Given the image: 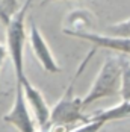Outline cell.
<instances>
[{
	"instance_id": "obj_15",
	"label": "cell",
	"mask_w": 130,
	"mask_h": 132,
	"mask_svg": "<svg viewBox=\"0 0 130 132\" xmlns=\"http://www.w3.org/2000/svg\"><path fill=\"white\" fill-rule=\"evenodd\" d=\"M38 132H58L54 128H50V129H39Z\"/></svg>"
},
{
	"instance_id": "obj_11",
	"label": "cell",
	"mask_w": 130,
	"mask_h": 132,
	"mask_svg": "<svg viewBox=\"0 0 130 132\" xmlns=\"http://www.w3.org/2000/svg\"><path fill=\"white\" fill-rule=\"evenodd\" d=\"M106 123L103 121H98V120H89L86 117V121H82L74 126V129H67L64 132H98L101 128H103Z\"/></svg>"
},
{
	"instance_id": "obj_4",
	"label": "cell",
	"mask_w": 130,
	"mask_h": 132,
	"mask_svg": "<svg viewBox=\"0 0 130 132\" xmlns=\"http://www.w3.org/2000/svg\"><path fill=\"white\" fill-rule=\"evenodd\" d=\"M3 121L12 125L18 132H38L35 128L36 121L32 117L30 108L27 105V100L23 93V87L18 82H17V88H15L12 108L3 116Z\"/></svg>"
},
{
	"instance_id": "obj_5",
	"label": "cell",
	"mask_w": 130,
	"mask_h": 132,
	"mask_svg": "<svg viewBox=\"0 0 130 132\" xmlns=\"http://www.w3.org/2000/svg\"><path fill=\"white\" fill-rule=\"evenodd\" d=\"M64 34L88 41L97 49H107V50H114L123 55H130V37L101 35V34L88 32L83 29H64Z\"/></svg>"
},
{
	"instance_id": "obj_9",
	"label": "cell",
	"mask_w": 130,
	"mask_h": 132,
	"mask_svg": "<svg viewBox=\"0 0 130 132\" xmlns=\"http://www.w3.org/2000/svg\"><path fill=\"white\" fill-rule=\"evenodd\" d=\"M119 97L121 100H130V61L121 56V82H119Z\"/></svg>"
},
{
	"instance_id": "obj_14",
	"label": "cell",
	"mask_w": 130,
	"mask_h": 132,
	"mask_svg": "<svg viewBox=\"0 0 130 132\" xmlns=\"http://www.w3.org/2000/svg\"><path fill=\"white\" fill-rule=\"evenodd\" d=\"M53 2H59V0H42L39 5H41V6H44V5H47V3H53Z\"/></svg>"
},
{
	"instance_id": "obj_2",
	"label": "cell",
	"mask_w": 130,
	"mask_h": 132,
	"mask_svg": "<svg viewBox=\"0 0 130 132\" xmlns=\"http://www.w3.org/2000/svg\"><path fill=\"white\" fill-rule=\"evenodd\" d=\"M32 2L33 0H26L24 5L20 6V9L11 18V21L5 26L6 27V50H8V56L12 61L17 82L26 78V71H24V44L27 40L26 17Z\"/></svg>"
},
{
	"instance_id": "obj_12",
	"label": "cell",
	"mask_w": 130,
	"mask_h": 132,
	"mask_svg": "<svg viewBox=\"0 0 130 132\" xmlns=\"http://www.w3.org/2000/svg\"><path fill=\"white\" fill-rule=\"evenodd\" d=\"M107 30H109V35H114V37H130V18L107 26Z\"/></svg>"
},
{
	"instance_id": "obj_8",
	"label": "cell",
	"mask_w": 130,
	"mask_h": 132,
	"mask_svg": "<svg viewBox=\"0 0 130 132\" xmlns=\"http://www.w3.org/2000/svg\"><path fill=\"white\" fill-rule=\"evenodd\" d=\"M88 119L98 120V121H103V123L130 119V100H121V103L112 106V108L100 109L97 112H92L91 116H88Z\"/></svg>"
},
{
	"instance_id": "obj_13",
	"label": "cell",
	"mask_w": 130,
	"mask_h": 132,
	"mask_svg": "<svg viewBox=\"0 0 130 132\" xmlns=\"http://www.w3.org/2000/svg\"><path fill=\"white\" fill-rule=\"evenodd\" d=\"M6 58H8V50H6V46L0 44V71H2V67H3V64H5Z\"/></svg>"
},
{
	"instance_id": "obj_6",
	"label": "cell",
	"mask_w": 130,
	"mask_h": 132,
	"mask_svg": "<svg viewBox=\"0 0 130 132\" xmlns=\"http://www.w3.org/2000/svg\"><path fill=\"white\" fill-rule=\"evenodd\" d=\"M18 84H21V87H23V93H24V97L27 100V105L30 108V111L33 112V117H35L38 128L39 129H50L52 128V125H50V108L47 105L44 96L27 79V76L23 78Z\"/></svg>"
},
{
	"instance_id": "obj_7",
	"label": "cell",
	"mask_w": 130,
	"mask_h": 132,
	"mask_svg": "<svg viewBox=\"0 0 130 132\" xmlns=\"http://www.w3.org/2000/svg\"><path fill=\"white\" fill-rule=\"evenodd\" d=\"M27 38H29V43H30L32 52L35 55V58L38 59V62L41 64V67L47 73H59L61 67L58 64V61L54 59V56H53L45 38L42 37L41 30L33 21H30V24H29V37Z\"/></svg>"
},
{
	"instance_id": "obj_3",
	"label": "cell",
	"mask_w": 130,
	"mask_h": 132,
	"mask_svg": "<svg viewBox=\"0 0 130 132\" xmlns=\"http://www.w3.org/2000/svg\"><path fill=\"white\" fill-rule=\"evenodd\" d=\"M119 82H121V56H109L106 58L98 75L92 82L91 88L86 96L82 99L83 109L97 100L106 97H114L119 93Z\"/></svg>"
},
{
	"instance_id": "obj_1",
	"label": "cell",
	"mask_w": 130,
	"mask_h": 132,
	"mask_svg": "<svg viewBox=\"0 0 130 132\" xmlns=\"http://www.w3.org/2000/svg\"><path fill=\"white\" fill-rule=\"evenodd\" d=\"M97 52V47H92L88 52L86 58L80 62L77 67L76 75L71 78V82L65 88L62 97L56 102V105L50 109V125L52 128H62V129H70V126H76L82 121H86V116L83 114V105L82 99L74 94V87L76 82L86 68L88 62L92 59L94 53Z\"/></svg>"
},
{
	"instance_id": "obj_10",
	"label": "cell",
	"mask_w": 130,
	"mask_h": 132,
	"mask_svg": "<svg viewBox=\"0 0 130 132\" xmlns=\"http://www.w3.org/2000/svg\"><path fill=\"white\" fill-rule=\"evenodd\" d=\"M18 9H20L18 0H0V23L6 26Z\"/></svg>"
}]
</instances>
